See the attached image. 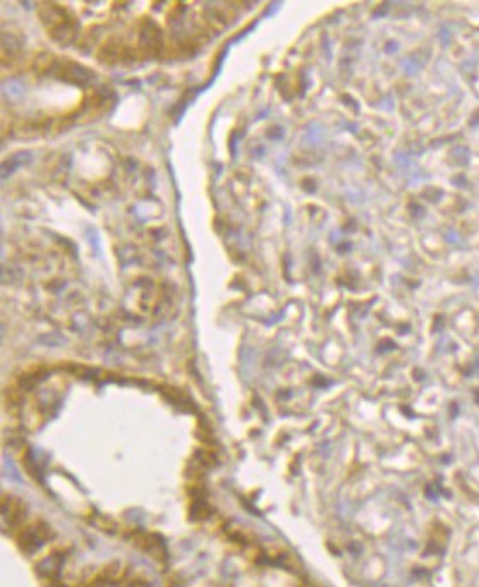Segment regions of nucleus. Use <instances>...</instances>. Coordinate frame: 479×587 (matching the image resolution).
Here are the masks:
<instances>
[{"label": "nucleus", "instance_id": "f03ea898", "mask_svg": "<svg viewBox=\"0 0 479 587\" xmlns=\"http://www.w3.org/2000/svg\"><path fill=\"white\" fill-rule=\"evenodd\" d=\"M129 587H144V586L141 582H133Z\"/></svg>", "mask_w": 479, "mask_h": 587}, {"label": "nucleus", "instance_id": "f257e3e1", "mask_svg": "<svg viewBox=\"0 0 479 587\" xmlns=\"http://www.w3.org/2000/svg\"><path fill=\"white\" fill-rule=\"evenodd\" d=\"M49 539V529H47V525L43 524H35V525H29V527H26L25 531H23L21 538H19V543H21V546L25 549H28V551H35L38 546H42L43 543Z\"/></svg>", "mask_w": 479, "mask_h": 587}, {"label": "nucleus", "instance_id": "7ed1b4c3", "mask_svg": "<svg viewBox=\"0 0 479 587\" xmlns=\"http://www.w3.org/2000/svg\"><path fill=\"white\" fill-rule=\"evenodd\" d=\"M102 587H114V586H112V584H109V582H105V584H103V586H102Z\"/></svg>", "mask_w": 479, "mask_h": 587}]
</instances>
